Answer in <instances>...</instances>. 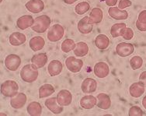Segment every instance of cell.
<instances>
[{"label": "cell", "mask_w": 146, "mask_h": 116, "mask_svg": "<svg viewBox=\"0 0 146 116\" xmlns=\"http://www.w3.org/2000/svg\"><path fill=\"white\" fill-rule=\"evenodd\" d=\"M131 1H130V0H121V1L119 2V4H118V8L123 10V9H124L125 8H127V7L131 6Z\"/></svg>", "instance_id": "35"}, {"label": "cell", "mask_w": 146, "mask_h": 116, "mask_svg": "<svg viewBox=\"0 0 146 116\" xmlns=\"http://www.w3.org/2000/svg\"><path fill=\"white\" fill-rule=\"evenodd\" d=\"M145 87L143 83H141V81L134 83L129 88L130 95L135 98L140 97L145 93Z\"/></svg>", "instance_id": "16"}, {"label": "cell", "mask_w": 146, "mask_h": 116, "mask_svg": "<svg viewBox=\"0 0 146 116\" xmlns=\"http://www.w3.org/2000/svg\"><path fill=\"white\" fill-rule=\"evenodd\" d=\"M127 27L126 24L124 23H115L110 28V34L113 37H117L121 36V33L122 30Z\"/></svg>", "instance_id": "30"}, {"label": "cell", "mask_w": 146, "mask_h": 116, "mask_svg": "<svg viewBox=\"0 0 146 116\" xmlns=\"http://www.w3.org/2000/svg\"><path fill=\"white\" fill-rule=\"evenodd\" d=\"M76 1H78V0H64V2H65L66 4H69V5L73 4L74 3H76Z\"/></svg>", "instance_id": "40"}, {"label": "cell", "mask_w": 146, "mask_h": 116, "mask_svg": "<svg viewBox=\"0 0 146 116\" xmlns=\"http://www.w3.org/2000/svg\"><path fill=\"white\" fill-rule=\"evenodd\" d=\"M48 62V55L46 53H39L32 57L31 62L38 69L44 67Z\"/></svg>", "instance_id": "24"}, {"label": "cell", "mask_w": 146, "mask_h": 116, "mask_svg": "<svg viewBox=\"0 0 146 116\" xmlns=\"http://www.w3.org/2000/svg\"><path fill=\"white\" fill-rule=\"evenodd\" d=\"M38 75V68L33 63L24 65L20 71V77L26 83L34 82L37 79Z\"/></svg>", "instance_id": "1"}, {"label": "cell", "mask_w": 146, "mask_h": 116, "mask_svg": "<svg viewBox=\"0 0 146 116\" xmlns=\"http://www.w3.org/2000/svg\"><path fill=\"white\" fill-rule=\"evenodd\" d=\"M135 51V47L131 43L121 42L116 47V52L121 57L129 56Z\"/></svg>", "instance_id": "7"}, {"label": "cell", "mask_w": 146, "mask_h": 116, "mask_svg": "<svg viewBox=\"0 0 146 116\" xmlns=\"http://www.w3.org/2000/svg\"><path fill=\"white\" fill-rule=\"evenodd\" d=\"M106 4L109 6H114L117 3V0H105Z\"/></svg>", "instance_id": "39"}, {"label": "cell", "mask_w": 146, "mask_h": 116, "mask_svg": "<svg viewBox=\"0 0 146 116\" xmlns=\"http://www.w3.org/2000/svg\"><path fill=\"white\" fill-rule=\"evenodd\" d=\"M65 34V29L60 24H54L50 27L48 32V39L51 42H57L62 39Z\"/></svg>", "instance_id": "4"}, {"label": "cell", "mask_w": 146, "mask_h": 116, "mask_svg": "<svg viewBox=\"0 0 146 116\" xmlns=\"http://www.w3.org/2000/svg\"><path fill=\"white\" fill-rule=\"evenodd\" d=\"M136 27L140 31H146V23H141L140 21H136Z\"/></svg>", "instance_id": "37"}, {"label": "cell", "mask_w": 146, "mask_h": 116, "mask_svg": "<svg viewBox=\"0 0 146 116\" xmlns=\"http://www.w3.org/2000/svg\"><path fill=\"white\" fill-rule=\"evenodd\" d=\"M25 34L20 32H14L9 36V43L13 46H20L26 42Z\"/></svg>", "instance_id": "22"}, {"label": "cell", "mask_w": 146, "mask_h": 116, "mask_svg": "<svg viewBox=\"0 0 146 116\" xmlns=\"http://www.w3.org/2000/svg\"><path fill=\"white\" fill-rule=\"evenodd\" d=\"M57 103L58 102H57L56 97H51V98L45 101L44 105L52 113L55 114V115H59L63 111L64 108H63V106L57 105Z\"/></svg>", "instance_id": "17"}, {"label": "cell", "mask_w": 146, "mask_h": 116, "mask_svg": "<svg viewBox=\"0 0 146 116\" xmlns=\"http://www.w3.org/2000/svg\"><path fill=\"white\" fill-rule=\"evenodd\" d=\"M63 65L59 60H52L48 64V71L51 77H56L62 73Z\"/></svg>", "instance_id": "18"}, {"label": "cell", "mask_w": 146, "mask_h": 116, "mask_svg": "<svg viewBox=\"0 0 146 116\" xmlns=\"http://www.w3.org/2000/svg\"><path fill=\"white\" fill-rule=\"evenodd\" d=\"M65 65L68 70L72 73H78L81 70L83 66L82 60L76 59V57H68L65 60Z\"/></svg>", "instance_id": "6"}, {"label": "cell", "mask_w": 146, "mask_h": 116, "mask_svg": "<svg viewBox=\"0 0 146 116\" xmlns=\"http://www.w3.org/2000/svg\"><path fill=\"white\" fill-rule=\"evenodd\" d=\"M19 86L14 80H6L1 84V93L6 97H13L17 95Z\"/></svg>", "instance_id": "3"}, {"label": "cell", "mask_w": 146, "mask_h": 116, "mask_svg": "<svg viewBox=\"0 0 146 116\" xmlns=\"http://www.w3.org/2000/svg\"><path fill=\"white\" fill-rule=\"evenodd\" d=\"M74 54L76 56L79 57H84L88 54L89 52V46L86 42L80 41V42L76 44V48L73 50Z\"/></svg>", "instance_id": "26"}, {"label": "cell", "mask_w": 146, "mask_h": 116, "mask_svg": "<svg viewBox=\"0 0 146 116\" xmlns=\"http://www.w3.org/2000/svg\"><path fill=\"white\" fill-rule=\"evenodd\" d=\"M97 104V98L93 95L82 97L80 100V105L84 109H92Z\"/></svg>", "instance_id": "21"}, {"label": "cell", "mask_w": 146, "mask_h": 116, "mask_svg": "<svg viewBox=\"0 0 146 116\" xmlns=\"http://www.w3.org/2000/svg\"><path fill=\"white\" fill-rule=\"evenodd\" d=\"M95 45L100 50L107 49L110 45V39L105 34H99L95 39Z\"/></svg>", "instance_id": "25"}, {"label": "cell", "mask_w": 146, "mask_h": 116, "mask_svg": "<svg viewBox=\"0 0 146 116\" xmlns=\"http://www.w3.org/2000/svg\"><path fill=\"white\" fill-rule=\"evenodd\" d=\"M142 65H143V59L140 56L136 55V56L131 58L130 60V65H131L132 69H134V70L140 69L142 66Z\"/></svg>", "instance_id": "32"}, {"label": "cell", "mask_w": 146, "mask_h": 116, "mask_svg": "<svg viewBox=\"0 0 146 116\" xmlns=\"http://www.w3.org/2000/svg\"><path fill=\"white\" fill-rule=\"evenodd\" d=\"M90 5L87 2H82L78 3L75 7V11L77 14L83 15L90 10Z\"/></svg>", "instance_id": "31"}, {"label": "cell", "mask_w": 146, "mask_h": 116, "mask_svg": "<svg viewBox=\"0 0 146 116\" xmlns=\"http://www.w3.org/2000/svg\"><path fill=\"white\" fill-rule=\"evenodd\" d=\"M25 6L32 13H38L44 9V3L42 0H30L26 3Z\"/></svg>", "instance_id": "9"}, {"label": "cell", "mask_w": 146, "mask_h": 116, "mask_svg": "<svg viewBox=\"0 0 146 116\" xmlns=\"http://www.w3.org/2000/svg\"><path fill=\"white\" fill-rule=\"evenodd\" d=\"M142 105H143V107L146 109V96L144 97L143 100H142Z\"/></svg>", "instance_id": "41"}, {"label": "cell", "mask_w": 146, "mask_h": 116, "mask_svg": "<svg viewBox=\"0 0 146 116\" xmlns=\"http://www.w3.org/2000/svg\"><path fill=\"white\" fill-rule=\"evenodd\" d=\"M90 17H84L79 20L77 24V28L81 34H90L93 31V25L89 23Z\"/></svg>", "instance_id": "15"}, {"label": "cell", "mask_w": 146, "mask_h": 116, "mask_svg": "<svg viewBox=\"0 0 146 116\" xmlns=\"http://www.w3.org/2000/svg\"><path fill=\"white\" fill-rule=\"evenodd\" d=\"M54 87L51 84H44L39 89V97L44 98L47 97L51 96V94L54 93Z\"/></svg>", "instance_id": "28"}, {"label": "cell", "mask_w": 146, "mask_h": 116, "mask_svg": "<svg viewBox=\"0 0 146 116\" xmlns=\"http://www.w3.org/2000/svg\"><path fill=\"white\" fill-rule=\"evenodd\" d=\"M97 106L98 108L107 110L111 106V100L107 93H101L97 95Z\"/></svg>", "instance_id": "19"}, {"label": "cell", "mask_w": 146, "mask_h": 116, "mask_svg": "<svg viewBox=\"0 0 146 116\" xmlns=\"http://www.w3.org/2000/svg\"><path fill=\"white\" fill-rule=\"evenodd\" d=\"M94 73L98 78H105L110 73V67L106 62H97L94 66Z\"/></svg>", "instance_id": "10"}, {"label": "cell", "mask_w": 146, "mask_h": 116, "mask_svg": "<svg viewBox=\"0 0 146 116\" xmlns=\"http://www.w3.org/2000/svg\"><path fill=\"white\" fill-rule=\"evenodd\" d=\"M4 64L9 70L16 71L18 69L21 64V59L17 55L10 54L6 57Z\"/></svg>", "instance_id": "5"}, {"label": "cell", "mask_w": 146, "mask_h": 116, "mask_svg": "<svg viewBox=\"0 0 146 116\" xmlns=\"http://www.w3.org/2000/svg\"><path fill=\"white\" fill-rule=\"evenodd\" d=\"M0 3H3V0H0Z\"/></svg>", "instance_id": "42"}, {"label": "cell", "mask_w": 146, "mask_h": 116, "mask_svg": "<svg viewBox=\"0 0 146 116\" xmlns=\"http://www.w3.org/2000/svg\"><path fill=\"white\" fill-rule=\"evenodd\" d=\"M42 107L40 103L33 101L30 103L27 106V112L31 116H39L41 115Z\"/></svg>", "instance_id": "27"}, {"label": "cell", "mask_w": 146, "mask_h": 116, "mask_svg": "<svg viewBox=\"0 0 146 116\" xmlns=\"http://www.w3.org/2000/svg\"><path fill=\"white\" fill-rule=\"evenodd\" d=\"M97 82L93 78H86L81 85L82 91L84 93H92L96 91Z\"/></svg>", "instance_id": "11"}, {"label": "cell", "mask_w": 146, "mask_h": 116, "mask_svg": "<svg viewBox=\"0 0 146 116\" xmlns=\"http://www.w3.org/2000/svg\"><path fill=\"white\" fill-rule=\"evenodd\" d=\"M144 115L145 114H144L143 111L141 110L140 107H138V106H132L128 111L129 116H141Z\"/></svg>", "instance_id": "34"}, {"label": "cell", "mask_w": 146, "mask_h": 116, "mask_svg": "<svg viewBox=\"0 0 146 116\" xmlns=\"http://www.w3.org/2000/svg\"><path fill=\"white\" fill-rule=\"evenodd\" d=\"M139 81L141 83H143L144 85L146 87V71H144L141 73L140 74V77H139Z\"/></svg>", "instance_id": "38"}, {"label": "cell", "mask_w": 146, "mask_h": 116, "mask_svg": "<svg viewBox=\"0 0 146 116\" xmlns=\"http://www.w3.org/2000/svg\"><path fill=\"white\" fill-rule=\"evenodd\" d=\"M34 19L30 15H23L17 21V27L20 30H26L34 25Z\"/></svg>", "instance_id": "12"}, {"label": "cell", "mask_w": 146, "mask_h": 116, "mask_svg": "<svg viewBox=\"0 0 146 116\" xmlns=\"http://www.w3.org/2000/svg\"><path fill=\"white\" fill-rule=\"evenodd\" d=\"M27 95L23 93H18L16 96L13 97L10 101V105L15 109L22 108L27 102Z\"/></svg>", "instance_id": "13"}, {"label": "cell", "mask_w": 146, "mask_h": 116, "mask_svg": "<svg viewBox=\"0 0 146 116\" xmlns=\"http://www.w3.org/2000/svg\"><path fill=\"white\" fill-rule=\"evenodd\" d=\"M104 18V12L100 8H93L92 11L90 13V19H89V23L91 24H97V23H101Z\"/></svg>", "instance_id": "20"}, {"label": "cell", "mask_w": 146, "mask_h": 116, "mask_svg": "<svg viewBox=\"0 0 146 116\" xmlns=\"http://www.w3.org/2000/svg\"><path fill=\"white\" fill-rule=\"evenodd\" d=\"M76 44L72 39H65L63 42L62 43V46L61 48L63 52L65 53H68L70 52L72 50H74L76 48Z\"/></svg>", "instance_id": "29"}, {"label": "cell", "mask_w": 146, "mask_h": 116, "mask_svg": "<svg viewBox=\"0 0 146 116\" xmlns=\"http://www.w3.org/2000/svg\"><path fill=\"white\" fill-rule=\"evenodd\" d=\"M138 20L140 21L141 23H146V10H143L139 13Z\"/></svg>", "instance_id": "36"}, {"label": "cell", "mask_w": 146, "mask_h": 116, "mask_svg": "<svg viewBox=\"0 0 146 116\" xmlns=\"http://www.w3.org/2000/svg\"><path fill=\"white\" fill-rule=\"evenodd\" d=\"M121 36L124 39L127 40V41H130V40L132 39V37H134V31L130 27H125L121 31Z\"/></svg>", "instance_id": "33"}, {"label": "cell", "mask_w": 146, "mask_h": 116, "mask_svg": "<svg viewBox=\"0 0 146 116\" xmlns=\"http://www.w3.org/2000/svg\"><path fill=\"white\" fill-rule=\"evenodd\" d=\"M57 102L61 106H68L72 101V95L68 90H62L57 94Z\"/></svg>", "instance_id": "8"}, {"label": "cell", "mask_w": 146, "mask_h": 116, "mask_svg": "<svg viewBox=\"0 0 146 116\" xmlns=\"http://www.w3.org/2000/svg\"><path fill=\"white\" fill-rule=\"evenodd\" d=\"M30 47L34 51H37L41 50L45 45V41L40 36H35L30 40L29 42Z\"/></svg>", "instance_id": "23"}, {"label": "cell", "mask_w": 146, "mask_h": 116, "mask_svg": "<svg viewBox=\"0 0 146 116\" xmlns=\"http://www.w3.org/2000/svg\"><path fill=\"white\" fill-rule=\"evenodd\" d=\"M108 14L111 18L115 20H126L128 18V13L126 10L120 9L118 7H110L108 9Z\"/></svg>", "instance_id": "14"}, {"label": "cell", "mask_w": 146, "mask_h": 116, "mask_svg": "<svg viewBox=\"0 0 146 116\" xmlns=\"http://www.w3.org/2000/svg\"><path fill=\"white\" fill-rule=\"evenodd\" d=\"M51 25V19L47 15H40L35 18L31 29L36 33H44Z\"/></svg>", "instance_id": "2"}]
</instances>
